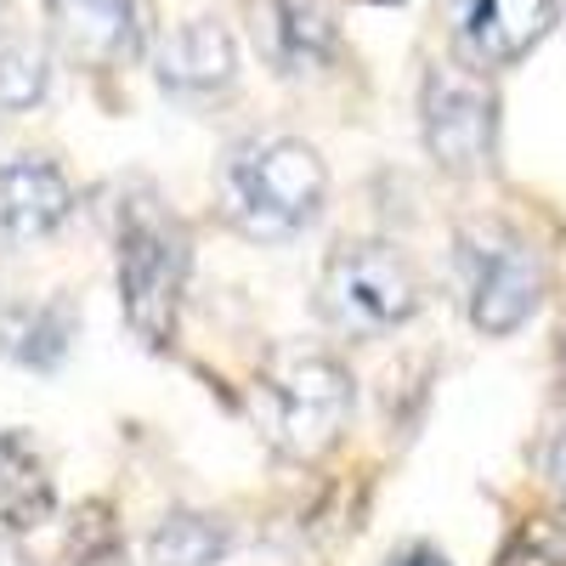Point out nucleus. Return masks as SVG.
<instances>
[{
  "instance_id": "nucleus-1",
  "label": "nucleus",
  "mask_w": 566,
  "mask_h": 566,
  "mask_svg": "<svg viewBox=\"0 0 566 566\" xmlns=\"http://www.w3.org/2000/svg\"><path fill=\"white\" fill-rule=\"evenodd\" d=\"M328 193V170L301 136H255L221 165V210L250 239H290Z\"/></svg>"
},
{
  "instance_id": "nucleus-2",
  "label": "nucleus",
  "mask_w": 566,
  "mask_h": 566,
  "mask_svg": "<svg viewBox=\"0 0 566 566\" xmlns=\"http://www.w3.org/2000/svg\"><path fill=\"white\" fill-rule=\"evenodd\" d=\"M187 290V227L148 187H130L119 205V295L125 323L142 346H165L176 335V312Z\"/></svg>"
},
{
  "instance_id": "nucleus-3",
  "label": "nucleus",
  "mask_w": 566,
  "mask_h": 566,
  "mask_svg": "<svg viewBox=\"0 0 566 566\" xmlns=\"http://www.w3.org/2000/svg\"><path fill=\"white\" fill-rule=\"evenodd\" d=\"M352 402H357V386L335 357H323V352L277 357L261 380L266 442L283 459H317V453L335 448L340 431L352 424Z\"/></svg>"
},
{
  "instance_id": "nucleus-4",
  "label": "nucleus",
  "mask_w": 566,
  "mask_h": 566,
  "mask_svg": "<svg viewBox=\"0 0 566 566\" xmlns=\"http://www.w3.org/2000/svg\"><path fill=\"white\" fill-rule=\"evenodd\" d=\"M419 136L448 176H476L493 170L499 148V97L476 74V63H431L419 80Z\"/></svg>"
},
{
  "instance_id": "nucleus-5",
  "label": "nucleus",
  "mask_w": 566,
  "mask_h": 566,
  "mask_svg": "<svg viewBox=\"0 0 566 566\" xmlns=\"http://www.w3.org/2000/svg\"><path fill=\"white\" fill-rule=\"evenodd\" d=\"M317 306L346 335H386L419 312V277L391 244H346L323 266Z\"/></svg>"
},
{
  "instance_id": "nucleus-6",
  "label": "nucleus",
  "mask_w": 566,
  "mask_h": 566,
  "mask_svg": "<svg viewBox=\"0 0 566 566\" xmlns=\"http://www.w3.org/2000/svg\"><path fill=\"white\" fill-rule=\"evenodd\" d=\"M470 323L482 335H515L544 301V255L504 227H476L459 239Z\"/></svg>"
},
{
  "instance_id": "nucleus-7",
  "label": "nucleus",
  "mask_w": 566,
  "mask_h": 566,
  "mask_svg": "<svg viewBox=\"0 0 566 566\" xmlns=\"http://www.w3.org/2000/svg\"><path fill=\"white\" fill-rule=\"evenodd\" d=\"M255 45L277 74H317L340 52V23L328 0H250Z\"/></svg>"
},
{
  "instance_id": "nucleus-8",
  "label": "nucleus",
  "mask_w": 566,
  "mask_h": 566,
  "mask_svg": "<svg viewBox=\"0 0 566 566\" xmlns=\"http://www.w3.org/2000/svg\"><path fill=\"white\" fill-rule=\"evenodd\" d=\"M555 29V0H459L453 34L476 69H510Z\"/></svg>"
},
{
  "instance_id": "nucleus-9",
  "label": "nucleus",
  "mask_w": 566,
  "mask_h": 566,
  "mask_svg": "<svg viewBox=\"0 0 566 566\" xmlns=\"http://www.w3.org/2000/svg\"><path fill=\"white\" fill-rule=\"evenodd\" d=\"M45 23H52L57 52L85 63V69H114L136 57L142 23H136V0H40Z\"/></svg>"
},
{
  "instance_id": "nucleus-10",
  "label": "nucleus",
  "mask_w": 566,
  "mask_h": 566,
  "mask_svg": "<svg viewBox=\"0 0 566 566\" xmlns=\"http://www.w3.org/2000/svg\"><path fill=\"white\" fill-rule=\"evenodd\" d=\"M232 74H239V45L216 18H187L154 45V80L176 97H210L232 85Z\"/></svg>"
},
{
  "instance_id": "nucleus-11",
  "label": "nucleus",
  "mask_w": 566,
  "mask_h": 566,
  "mask_svg": "<svg viewBox=\"0 0 566 566\" xmlns=\"http://www.w3.org/2000/svg\"><path fill=\"white\" fill-rule=\"evenodd\" d=\"M74 210V187L69 176L45 159V154H18L0 170V221H7V244H29L57 232Z\"/></svg>"
},
{
  "instance_id": "nucleus-12",
  "label": "nucleus",
  "mask_w": 566,
  "mask_h": 566,
  "mask_svg": "<svg viewBox=\"0 0 566 566\" xmlns=\"http://www.w3.org/2000/svg\"><path fill=\"white\" fill-rule=\"evenodd\" d=\"M69 346H74V306L40 301V306H12L7 312V357L12 363L57 368Z\"/></svg>"
},
{
  "instance_id": "nucleus-13",
  "label": "nucleus",
  "mask_w": 566,
  "mask_h": 566,
  "mask_svg": "<svg viewBox=\"0 0 566 566\" xmlns=\"http://www.w3.org/2000/svg\"><path fill=\"white\" fill-rule=\"evenodd\" d=\"M0 459H7V482H0V493H7V533H29V527H40L45 515H52V504H57L52 476H45L34 442L18 437V431H7V442H0Z\"/></svg>"
},
{
  "instance_id": "nucleus-14",
  "label": "nucleus",
  "mask_w": 566,
  "mask_h": 566,
  "mask_svg": "<svg viewBox=\"0 0 566 566\" xmlns=\"http://www.w3.org/2000/svg\"><path fill=\"white\" fill-rule=\"evenodd\" d=\"M227 527L210 522V515H193V510H176L154 527L148 538V560L154 566H216L227 555Z\"/></svg>"
},
{
  "instance_id": "nucleus-15",
  "label": "nucleus",
  "mask_w": 566,
  "mask_h": 566,
  "mask_svg": "<svg viewBox=\"0 0 566 566\" xmlns=\"http://www.w3.org/2000/svg\"><path fill=\"white\" fill-rule=\"evenodd\" d=\"M45 80H52V69H45V52L34 40H7V69H0V103H7V114H23L45 97Z\"/></svg>"
},
{
  "instance_id": "nucleus-16",
  "label": "nucleus",
  "mask_w": 566,
  "mask_h": 566,
  "mask_svg": "<svg viewBox=\"0 0 566 566\" xmlns=\"http://www.w3.org/2000/svg\"><path fill=\"white\" fill-rule=\"evenodd\" d=\"M499 566H566V549H560L549 533L527 527V533L510 538V549L499 555Z\"/></svg>"
},
{
  "instance_id": "nucleus-17",
  "label": "nucleus",
  "mask_w": 566,
  "mask_h": 566,
  "mask_svg": "<svg viewBox=\"0 0 566 566\" xmlns=\"http://www.w3.org/2000/svg\"><path fill=\"white\" fill-rule=\"evenodd\" d=\"M544 476H549L555 499L566 504V437H555V442H549V453H544Z\"/></svg>"
},
{
  "instance_id": "nucleus-18",
  "label": "nucleus",
  "mask_w": 566,
  "mask_h": 566,
  "mask_svg": "<svg viewBox=\"0 0 566 566\" xmlns=\"http://www.w3.org/2000/svg\"><path fill=\"white\" fill-rule=\"evenodd\" d=\"M386 566H448L437 549H424V544H413V549H402V555H391Z\"/></svg>"
},
{
  "instance_id": "nucleus-19",
  "label": "nucleus",
  "mask_w": 566,
  "mask_h": 566,
  "mask_svg": "<svg viewBox=\"0 0 566 566\" xmlns=\"http://www.w3.org/2000/svg\"><path fill=\"white\" fill-rule=\"evenodd\" d=\"M560 368H566V340H560Z\"/></svg>"
}]
</instances>
